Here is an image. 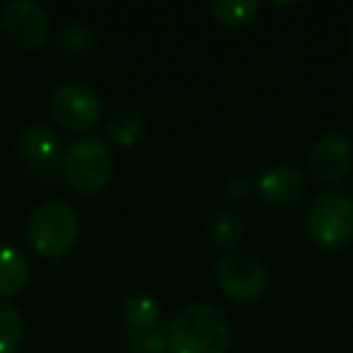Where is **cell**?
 Masks as SVG:
<instances>
[{"label": "cell", "instance_id": "obj_1", "mask_svg": "<svg viewBox=\"0 0 353 353\" xmlns=\"http://www.w3.org/2000/svg\"><path fill=\"white\" fill-rule=\"evenodd\" d=\"M232 339L228 314L211 303H194L174 314L167 327L170 353H225Z\"/></svg>", "mask_w": 353, "mask_h": 353}, {"label": "cell", "instance_id": "obj_2", "mask_svg": "<svg viewBox=\"0 0 353 353\" xmlns=\"http://www.w3.org/2000/svg\"><path fill=\"white\" fill-rule=\"evenodd\" d=\"M114 170H117V160H114L112 148L97 136H85L75 141L65 150L63 162H61L63 179L85 196L102 192L112 182Z\"/></svg>", "mask_w": 353, "mask_h": 353}, {"label": "cell", "instance_id": "obj_3", "mask_svg": "<svg viewBox=\"0 0 353 353\" xmlns=\"http://www.w3.org/2000/svg\"><path fill=\"white\" fill-rule=\"evenodd\" d=\"M80 235V218L68 201H46L30 216L27 223V240L49 259L65 256Z\"/></svg>", "mask_w": 353, "mask_h": 353}, {"label": "cell", "instance_id": "obj_4", "mask_svg": "<svg viewBox=\"0 0 353 353\" xmlns=\"http://www.w3.org/2000/svg\"><path fill=\"white\" fill-rule=\"evenodd\" d=\"M305 232L322 250H339L353 240V199L341 192L319 194L305 213Z\"/></svg>", "mask_w": 353, "mask_h": 353}, {"label": "cell", "instance_id": "obj_5", "mask_svg": "<svg viewBox=\"0 0 353 353\" xmlns=\"http://www.w3.org/2000/svg\"><path fill=\"white\" fill-rule=\"evenodd\" d=\"M218 288L232 303H254L269 288V274L264 264L245 252H230L223 254L216 264Z\"/></svg>", "mask_w": 353, "mask_h": 353}, {"label": "cell", "instance_id": "obj_6", "mask_svg": "<svg viewBox=\"0 0 353 353\" xmlns=\"http://www.w3.org/2000/svg\"><path fill=\"white\" fill-rule=\"evenodd\" d=\"M0 34L22 51H37L49 41L51 20L39 3L10 0L0 10Z\"/></svg>", "mask_w": 353, "mask_h": 353}, {"label": "cell", "instance_id": "obj_7", "mask_svg": "<svg viewBox=\"0 0 353 353\" xmlns=\"http://www.w3.org/2000/svg\"><path fill=\"white\" fill-rule=\"evenodd\" d=\"M51 117L56 123L73 133H88L99 123L102 117V102L97 92L83 83H65L51 94Z\"/></svg>", "mask_w": 353, "mask_h": 353}, {"label": "cell", "instance_id": "obj_8", "mask_svg": "<svg viewBox=\"0 0 353 353\" xmlns=\"http://www.w3.org/2000/svg\"><path fill=\"white\" fill-rule=\"evenodd\" d=\"M17 152L25 160V165L39 174H51L54 170H59L65 155L59 133L46 123H30L20 133Z\"/></svg>", "mask_w": 353, "mask_h": 353}, {"label": "cell", "instance_id": "obj_9", "mask_svg": "<svg viewBox=\"0 0 353 353\" xmlns=\"http://www.w3.org/2000/svg\"><path fill=\"white\" fill-rule=\"evenodd\" d=\"M353 162V145L341 133H324L310 150V172L319 184H339Z\"/></svg>", "mask_w": 353, "mask_h": 353}, {"label": "cell", "instance_id": "obj_10", "mask_svg": "<svg viewBox=\"0 0 353 353\" xmlns=\"http://www.w3.org/2000/svg\"><path fill=\"white\" fill-rule=\"evenodd\" d=\"M256 192L261 194L266 203L271 206H290L305 192V176L298 167L276 165L269 167L256 182Z\"/></svg>", "mask_w": 353, "mask_h": 353}, {"label": "cell", "instance_id": "obj_11", "mask_svg": "<svg viewBox=\"0 0 353 353\" xmlns=\"http://www.w3.org/2000/svg\"><path fill=\"white\" fill-rule=\"evenodd\" d=\"M30 281V259L17 247L0 245V303L22 293Z\"/></svg>", "mask_w": 353, "mask_h": 353}, {"label": "cell", "instance_id": "obj_12", "mask_svg": "<svg viewBox=\"0 0 353 353\" xmlns=\"http://www.w3.org/2000/svg\"><path fill=\"white\" fill-rule=\"evenodd\" d=\"M54 41H56V49L63 56H68V59H85L99 44L97 32L80 20H68L65 25H61Z\"/></svg>", "mask_w": 353, "mask_h": 353}, {"label": "cell", "instance_id": "obj_13", "mask_svg": "<svg viewBox=\"0 0 353 353\" xmlns=\"http://www.w3.org/2000/svg\"><path fill=\"white\" fill-rule=\"evenodd\" d=\"M162 307L150 295H131L121 305V319L131 332H148L160 327Z\"/></svg>", "mask_w": 353, "mask_h": 353}, {"label": "cell", "instance_id": "obj_14", "mask_svg": "<svg viewBox=\"0 0 353 353\" xmlns=\"http://www.w3.org/2000/svg\"><path fill=\"white\" fill-rule=\"evenodd\" d=\"M145 131H148V121L138 109H121L107 123L109 141L119 148H133L136 143H141Z\"/></svg>", "mask_w": 353, "mask_h": 353}, {"label": "cell", "instance_id": "obj_15", "mask_svg": "<svg viewBox=\"0 0 353 353\" xmlns=\"http://www.w3.org/2000/svg\"><path fill=\"white\" fill-rule=\"evenodd\" d=\"M208 240L225 254L237 252V247L245 240V223L235 211H218L208 221Z\"/></svg>", "mask_w": 353, "mask_h": 353}, {"label": "cell", "instance_id": "obj_16", "mask_svg": "<svg viewBox=\"0 0 353 353\" xmlns=\"http://www.w3.org/2000/svg\"><path fill=\"white\" fill-rule=\"evenodd\" d=\"M211 15L216 22L225 27H242L247 22H252L261 10V3L259 0H216L211 3Z\"/></svg>", "mask_w": 353, "mask_h": 353}, {"label": "cell", "instance_id": "obj_17", "mask_svg": "<svg viewBox=\"0 0 353 353\" xmlns=\"http://www.w3.org/2000/svg\"><path fill=\"white\" fill-rule=\"evenodd\" d=\"M25 336V319L20 310L0 303V353H17Z\"/></svg>", "mask_w": 353, "mask_h": 353}, {"label": "cell", "instance_id": "obj_18", "mask_svg": "<svg viewBox=\"0 0 353 353\" xmlns=\"http://www.w3.org/2000/svg\"><path fill=\"white\" fill-rule=\"evenodd\" d=\"M131 353H170L167 351V332L148 329V332H131Z\"/></svg>", "mask_w": 353, "mask_h": 353}, {"label": "cell", "instance_id": "obj_19", "mask_svg": "<svg viewBox=\"0 0 353 353\" xmlns=\"http://www.w3.org/2000/svg\"><path fill=\"white\" fill-rule=\"evenodd\" d=\"M254 192V179L252 176H235L230 184H228V196L232 199V201H245L250 194Z\"/></svg>", "mask_w": 353, "mask_h": 353}, {"label": "cell", "instance_id": "obj_20", "mask_svg": "<svg viewBox=\"0 0 353 353\" xmlns=\"http://www.w3.org/2000/svg\"><path fill=\"white\" fill-rule=\"evenodd\" d=\"M351 51H353V30H351Z\"/></svg>", "mask_w": 353, "mask_h": 353}]
</instances>
